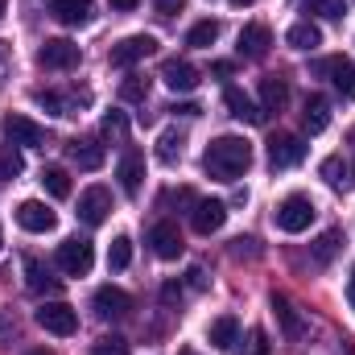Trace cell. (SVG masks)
<instances>
[{
	"mask_svg": "<svg viewBox=\"0 0 355 355\" xmlns=\"http://www.w3.org/2000/svg\"><path fill=\"white\" fill-rule=\"evenodd\" d=\"M248 166H252V145L244 137H219L202 153V170L219 182H236L240 174H248Z\"/></svg>",
	"mask_w": 355,
	"mask_h": 355,
	"instance_id": "6da1fadb",
	"label": "cell"
},
{
	"mask_svg": "<svg viewBox=\"0 0 355 355\" xmlns=\"http://www.w3.org/2000/svg\"><path fill=\"white\" fill-rule=\"evenodd\" d=\"M314 202L306 198V194H289V198H281L277 202V211H272V219H277V227L281 232H289V236H297V232H306L310 223H314Z\"/></svg>",
	"mask_w": 355,
	"mask_h": 355,
	"instance_id": "7a4b0ae2",
	"label": "cell"
},
{
	"mask_svg": "<svg viewBox=\"0 0 355 355\" xmlns=\"http://www.w3.org/2000/svg\"><path fill=\"white\" fill-rule=\"evenodd\" d=\"M54 261H58V268H62L67 277H87L91 265H95V248H91V240L75 236V240H62V244H58Z\"/></svg>",
	"mask_w": 355,
	"mask_h": 355,
	"instance_id": "3957f363",
	"label": "cell"
},
{
	"mask_svg": "<svg viewBox=\"0 0 355 355\" xmlns=\"http://www.w3.org/2000/svg\"><path fill=\"white\" fill-rule=\"evenodd\" d=\"M0 132H4V141L8 145H17V149H42L46 145V128L42 124H33L29 116H4V124H0Z\"/></svg>",
	"mask_w": 355,
	"mask_h": 355,
	"instance_id": "277c9868",
	"label": "cell"
},
{
	"mask_svg": "<svg viewBox=\"0 0 355 355\" xmlns=\"http://www.w3.org/2000/svg\"><path fill=\"white\" fill-rule=\"evenodd\" d=\"M306 141L302 137H293V132H277L272 141H268V166L272 170H293V166H302L306 162Z\"/></svg>",
	"mask_w": 355,
	"mask_h": 355,
	"instance_id": "5b68a950",
	"label": "cell"
},
{
	"mask_svg": "<svg viewBox=\"0 0 355 355\" xmlns=\"http://www.w3.org/2000/svg\"><path fill=\"white\" fill-rule=\"evenodd\" d=\"M37 327L50 331V335H58V339H67V335L79 331V314H75V306H67V302H46V306L37 310Z\"/></svg>",
	"mask_w": 355,
	"mask_h": 355,
	"instance_id": "8992f818",
	"label": "cell"
},
{
	"mask_svg": "<svg viewBox=\"0 0 355 355\" xmlns=\"http://www.w3.org/2000/svg\"><path fill=\"white\" fill-rule=\"evenodd\" d=\"M149 54H157V37L153 33H132V37H124V42L112 46V67H137Z\"/></svg>",
	"mask_w": 355,
	"mask_h": 355,
	"instance_id": "52a82bcc",
	"label": "cell"
},
{
	"mask_svg": "<svg viewBox=\"0 0 355 355\" xmlns=\"http://www.w3.org/2000/svg\"><path fill=\"white\" fill-rule=\"evenodd\" d=\"M79 58H83V50H79L75 42H67V37H50V42L37 50V62H42L46 71H75Z\"/></svg>",
	"mask_w": 355,
	"mask_h": 355,
	"instance_id": "ba28073f",
	"label": "cell"
},
{
	"mask_svg": "<svg viewBox=\"0 0 355 355\" xmlns=\"http://www.w3.org/2000/svg\"><path fill=\"white\" fill-rule=\"evenodd\" d=\"M95 314H99L103 322H120V318L132 314V297H128L124 289H116V285H99V289H95Z\"/></svg>",
	"mask_w": 355,
	"mask_h": 355,
	"instance_id": "9c48e42d",
	"label": "cell"
},
{
	"mask_svg": "<svg viewBox=\"0 0 355 355\" xmlns=\"http://www.w3.org/2000/svg\"><path fill=\"white\" fill-rule=\"evenodd\" d=\"M33 103L46 107L50 116H75L79 107L91 103V91H67V95H58V91H33Z\"/></svg>",
	"mask_w": 355,
	"mask_h": 355,
	"instance_id": "30bf717a",
	"label": "cell"
},
{
	"mask_svg": "<svg viewBox=\"0 0 355 355\" xmlns=\"http://www.w3.org/2000/svg\"><path fill=\"white\" fill-rule=\"evenodd\" d=\"M190 223H194L198 236H215V232L227 223V202H219V198H198L194 211H190Z\"/></svg>",
	"mask_w": 355,
	"mask_h": 355,
	"instance_id": "8fae6325",
	"label": "cell"
},
{
	"mask_svg": "<svg viewBox=\"0 0 355 355\" xmlns=\"http://www.w3.org/2000/svg\"><path fill=\"white\" fill-rule=\"evenodd\" d=\"M314 71H318V75H327V79L335 83V91H339L343 99H355V62H352V58L335 54V58H322Z\"/></svg>",
	"mask_w": 355,
	"mask_h": 355,
	"instance_id": "7c38bea8",
	"label": "cell"
},
{
	"mask_svg": "<svg viewBox=\"0 0 355 355\" xmlns=\"http://www.w3.org/2000/svg\"><path fill=\"white\" fill-rule=\"evenodd\" d=\"M17 223H21L25 232H33V236H46V232H54L58 215H54L46 202H37V198H25V202L17 207Z\"/></svg>",
	"mask_w": 355,
	"mask_h": 355,
	"instance_id": "4fadbf2b",
	"label": "cell"
},
{
	"mask_svg": "<svg viewBox=\"0 0 355 355\" xmlns=\"http://www.w3.org/2000/svg\"><path fill=\"white\" fill-rule=\"evenodd\" d=\"M116 178H120V190H124L128 198H137L141 186H145V153H141V149H124V157H120V166H116Z\"/></svg>",
	"mask_w": 355,
	"mask_h": 355,
	"instance_id": "5bb4252c",
	"label": "cell"
},
{
	"mask_svg": "<svg viewBox=\"0 0 355 355\" xmlns=\"http://www.w3.org/2000/svg\"><path fill=\"white\" fill-rule=\"evenodd\" d=\"M107 215H112V194H107L103 186H91V190L79 194V219H83L87 227H99Z\"/></svg>",
	"mask_w": 355,
	"mask_h": 355,
	"instance_id": "9a60e30c",
	"label": "cell"
},
{
	"mask_svg": "<svg viewBox=\"0 0 355 355\" xmlns=\"http://www.w3.org/2000/svg\"><path fill=\"white\" fill-rule=\"evenodd\" d=\"M149 244H153V257H162V261H178L182 257V232H178V223L170 219H162V223H153V232H149Z\"/></svg>",
	"mask_w": 355,
	"mask_h": 355,
	"instance_id": "2e32d148",
	"label": "cell"
},
{
	"mask_svg": "<svg viewBox=\"0 0 355 355\" xmlns=\"http://www.w3.org/2000/svg\"><path fill=\"white\" fill-rule=\"evenodd\" d=\"M162 83L170 91H182L186 95V91L198 87V67H190L186 58H166L162 62Z\"/></svg>",
	"mask_w": 355,
	"mask_h": 355,
	"instance_id": "e0dca14e",
	"label": "cell"
},
{
	"mask_svg": "<svg viewBox=\"0 0 355 355\" xmlns=\"http://www.w3.org/2000/svg\"><path fill=\"white\" fill-rule=\"evenodd\" d=\"M268 46H272V33H268V25H244V29H240V42H236L240 58H252V62H261V58L268 54Z\"/></svg>",
	"mask_w": 355,
	"mask_h": 355,
	"instance_id": "ac0fdd59",
	"label": "cell"
},
{
	"mask_svg": "<svg viewBox=\"0 0 355 355\" xmlns=\"http://www.w3.org/2000/svg\"><path fill=\"white\" fill-rule=\"evenodd\" d=\"M272 314H277V322H281V335H285L289 343H297V339L306 335V322H302V314L293 310V302H289L285 293H272Z\"/></svg>",
	"mask_w": 355,
	"mask_h": 355,
	"instance_id": "d6986e66",
	"label": "cell"
},
{
	"mask_svg": "<svg viewBox=\"0 0 355 355\" xmlns=\"http://www.w3.org/2000/svg\"><path fill=\"white\" fill-rule=\"evenodd\" d=\"M50 12L62 21V25H91L95 21V0H50Z\"/></svg>",
	"mask_w": 355,
	"mask_h": 355,
	"instance_id": "ffe728a7",
	"label": "cell"
},
{
	"mask_svg": "<svg viewBox=\"0 0 355 355\" xmlns=\"http://www.w3.org/2000/svg\"><path fill=\"white\" fill-rule=\"evenodd\" d=\"M223 103L232 107V116H236V120H248V124H265V107H261L252 95H244L240 87H227V91H223Z\"/></svg>",
	"mask_w": 355,
	"mask_h": 355,
	"instance_id": "44dd1931",
	"label": "cell"
},
{
	"mask_svg": "<svg viewBox=\"0 0 355 355\" xmlns=\"http://www.w3.org/2000/svg\"><path fill=\"white\" fill-rule=\"evenodd\" d=\"M347 240H343V232L339 227H331V232H322L318 240H314V248H310V265L314 268H327L335 257H339V248H343Z\"/></svg>",
	"mask_w": 355,
	"mask_h": 355,
	"instance_id": "7402d4cb",
	"label": "cell"
},
{
	"mask_svg": "<svg viewBox=\"0 0 355 355\" xmlns=\"http://www.w3.org/2000/svg\"><path fill=\"white\" fill-rule=\"evenodd\" d=\"M25 277H29V289H33V293H58V285H62L37 257H25Z\"/></svg>",
	"mask_w": 355,
	"mask_h": 355,
	"instance_id": "603a6c76",
	"label": "cell"
},
{
	"mask_svg": "<svg viewBox=\"0 0 355 355\" xmlns=\"http://www.w3.org/2000/svg\"><path fill=\"white\" fill-rule=\"evenodd\" d=\"M302 124H306L310 137H318V132L331 124V103H327L322 95H310V99H306V112H302Z\"/></svg>",
	"mask_w": 355,
	"mask_h": 355,
	"instance_id": "cb8c5ba5",
	"label": "cell"
},
{
	"mask_svg": "<svg viewBox=\"0 0 355 355\" xmlns=\"http://www.w3.org/2000/svg\"><path fill=\"white\" fill-rule=\"evenodd\" d=\"M207 339H211V347H219V352H232V347H236V339H240V322H236L232 314H223V318H215V322H211Z\"/></svg>",
	"mask_w": 355,
	"mask_h": 355,
	"instance_id": "d4e9b609",
	"label": "cell"
},
{
	"mask_svg": "<svg viewBox=\"0 0 355 355\" xmlns=\"http://www.w3.org/2000/svg\"><path fill=\"white\" fill-rule=\"evenodd\" d=\"M71 162H75L79 170H99V166H103V145H99V141H87V137L71 141Z\"/></svg>",
	"mask_w": 355,
	"mask_h": 355,
	"instance_id": "484cf974",
	"label": "cell"
},
{
	"mask_svg": "<svg viewBox=\"0 0 355 355\" xmlns=\"http://www.w3.org/2000/svg\"><path fill=\"white\" fill-rule=\"evenodd\" d=\"M285 42H289L293 50H318V46H322V29H318L314 21H297V25H289Z\"/></svg>",
	"mask_w": 355,
	"mask_h": 355,
	"instance_id": "4316f807",
	"label": "cell"
},
{
	"mask_svg": "<svg viewBox=\"0 0 355 355\" xmlns=\"http://www.w3.org/2000/svg\"><path fill=\"white\" fill-rule=\"evenodd\" d=\"M285 99H289L285 79H277V75L261 79V107H265V116H268V112H281V107H285Z\"/></svg>",
	"mask_w": 355,
	"mask_h": 355,
	"instance_id": "83f0119b",
	"label": "cell"
},
{
	"mask_svg": "<svg viewBox=\"0 0 355 355\" xmlns=\"http://www.w3.org/2000/svg\"><path fill=\"white\" fill-rule=\"evenodd\" d=\"M182 145H186V137H182L178 128H166V132L157 137V162H162V166H178V162H182Z\"/></svg>",
	"mask_w": 355,
	"mask_h": 355,
	"instance_id": "f1b7e54d",
	"label": "cell"
},
{
	"mask_svg": "<svg viewBox=\"0 0 355 355\" xmlns=\"http://www.w3.org/2000/svg\"><path fill=\"white\" fill-rule=\"evenodd\" d=\"M42 186H46L50 198H67V194H71V174H67L62 166H46V170H42Z\"/></svg>",
	"mask_w": 355,
	"mask_h": 355,
	"instance_id": "f546056e",
	"label": "cell"
},
{
	"mask_svg": "<svg viewBox=\"0 0 355 355\" xmlns=\"http://www.w3.org/2000/svg\"><path fill=\"white\" fill-rule=\"evenodd\" d=\"M25 170V157H21V149L17 145H0V182H12V178Z\"/></svg>",
	"mask_w": 355,
	"mask_h": 355,
	"instance_id": "4dcf8cb0",
	"label": "cell"
},
{
	"mask_svg": "<svg viewBox=\"0 0 355 355\" xmlns=\"http://www.w3.org/2000/svg\"><path fill=\"white\" fill-rule=\"evenodd\" d=\"M128 265H132V240L128 236H116L112 248H107V268L120 272V268H128Z\"/></svg>",
	"mask_w": 355,
	"mask_h": 355,
	"instance_id": "1f68e13d",
	"label": "cell"
},
{
	"mask_svg": "<svg viewBox=\"0 0 355 355\" xmlns=\"http://www.w3.org/2000/svg\"><path fill=\"white\" fill-rule=\"evenodd\" d=\"M215 37H219V21H198V25L186 33V46L207 50V46H215Z\"/></svg>",
	"mask_w": 355,
	"mask_h": 355,
	"instance_id": "d6a6232c",
	"label": "cell"
},
{
	"mask_svg": "<svg viewBox=\"0 0 355 355\" xmlns=\"http://www.w3.org/2000/svg\"><path fill=\"white\" fill-rule=\"evenodd\" d=\"M99 137H107V141H124V137H128V116H124V112H107V116L99 120Z\"/></svg>",
	"mask_w": 355,
	"mask_h": 355,
	"instance_id": "836d02e7",
	"label": "cell"
},
{
	"mask_svg": "<svg viewBox=\"0 0 355 355\" xmlns=\"http://www.w3.org/2000/svg\"><path fill=\"white\" fill-rule=\"evenodd\" d=\"M120 99H124V103H145V99H149V79H145V75H128V79L120 83Z\"/></svg>",
	"mask_w": 355,
	"mask_h": 355,
	"instance_id": "e575fe53",
	"label": "cell"
},
{
	"mask_svg": "<svg viewBox=\"0 0 355 355\" xmlns=\"http://www.w3.org/2000/svg\"><path fill=\"white\" fill-rule=\"evenodd\" d=\"M306 12H314L322 21H339V17H347V0H310Z\"/></svg>",
	"mask_w": 355,
	"mask_h": 355,
	"instance_id": "d590c367",
	"label": "cell"
},
{
	"mask_svg": "<svg viewBox=\"0 0 355 355\" xmlns=\"http://www.w3.org/2000/svg\"><path fill=\"white\" fill-rule=\"evenodd\" d=\"M91 355H128V339L124 335H99Z\"/></svg>",
	"mask_w": 355,
	"mask_h": 355,
	"instance_id": "8d00e7d4",
	"label": "cell"
},
{
	"mask_svg": "<svg viewBox=\"0 0 355 355\" xmlns=\"http://www.w3.org/2000/svg\"><path fill=\"white\" fill-rule=\"evenodd\" d=\"M318 174L327 178L331 186H343V182H347V174H352V170H347V162H343V157H327Z\"/></svg>",
	"mask_w": 355,
	"mask_h": 355,
	"instance_id": "74e56055",
	"label": "cell"
},
{
	"mask_svg": "<svg viewBox=\"0 0 355 355\" xmlns=\"http://www.w3.org/2000/svg\"><path fill=\"white\" fill-rule=\"evenodd\" d=\"M240 355H268V335H265V331H252Z\"/></svg>",
	"mask_w": 355,
	"mask_h": 355,
	"instance_id": "f35d334b",
	"label": "cell"
},
{
	"mask_svg": "<svg viewBox=\"0 0 355 355\" xmlns=\"http://www.w3.org/2000/svg\"><path fill=\"white\" fill-rule=\"evenodd\" d=\"M257 252H261V248H257V240H252V236L232 240V257H240V261H244V257H257Z\"/></svg>",
	"mask_w": 355,
	"mask_h": 355,
	"instance_id": "ab89813d",
	"label": "cell"
},
{
	"mask_svg": "<svg viewBox=\"0 0 355 355\" xmlns=\"http://www.w3.org/2000/svg\"><path fill=\"white\" fill-rule=\"evenodd\" d=\"M153 8H157V17H178L186 8V0H153Z\"/></svg>",
	"mask_w": 355,
	"mask_h": 355,
	"instance_id": "60d3db41",
	"label": "cell"
},
{
	"mask_svg": "<svg viewBox=\"0 0 355 355\" xmlns=\"http://www.w3.org/2000/svg\"><path fill=\"white\" fill-rule=\"evenodd\" d=\"M186 281H190V289H207V272H202L198 265L190 268V277H186Z\"/></svg>",
	"mask_w": 355,
	"mask_h": 355,
	"instance_id": "b9f144b4",
	"label": "cell"
},
{
	"mask_svg": "<svg viewBox=\"0 0 355 355\" xmlns=\"http://www.w3.org/2000/svg\"><path fill=\"white\" fill-rule=\"evenodd\" d=\"M174 112H178V116H186V120L202 116V107H198V103H174Z\"/></svg>",
	"mask_w": 355,
	"mask_h": 355,
	"instance_id": "7bdbcfd3",
	"label": "cell"
},
{
	"mask_svg": "<svg viewBox=\"0 0 355 355\" xmlns=\"http://www.w3.org/2000/svg\"><path fill=\"white\" fill-rule=\"evenodd\" d=\"M162 302H166V306H174V302H182V289H178L174 281H170V285L162 289Z\"/></svg>",
	"mask_w": 355,
	"mask_h": 355,
	"instance_id": "ee69618b",
	"label": "cell"
},
{
	"mask_svg": "<svg viewBox=\"0 0 355 355\" xmlns=\"http://www.w3.org/2000/svg\"><path fill=\"white\" fill-rule=\"evenodd\" d=\"M107 4H112V8H116V12H132V8H137V4H141V0H107Z\"/></svg>",
	"mask_w": 355,
	"mask_h": 355,
	"instance_id": "f6af8a7d",
	"label": "cell"
},
{
	"mask_svg": "<svg viewBox=\"0 0 355 355\" xmlns=\"http://www.w3.org/2000/svg\"><path fill=\"white\" fill-rule=\"evenodd\" d=\"M4 12H8V0H0V21H4Z\"/></svg>",
	"mask_w": 355,
	"mask_h": 355,
	"instance_id": "bcb514c9",
	"label": "cell"
},
{
	"mask_svg": "<svg viewBox=\"0 0 355 355\" xmlns=\"http://www.w3.org/2000/svg\"><path fill=\"white\" fill-rule=\"evenodd\" d=\"M29 355H54V352H46V347H37V352H29Z\"/></svg>",
	"mask_w": 355,
	"mask_h": 355,
	"instance_id": "7dc6e473",
	"label": "cell"
},
{
	"mask_svg": "<svg viewBox=\"0 0 355 355\" xmlns=\"http://www.w3.org/2000/svg\"><path fill=\"white\" fill-rule=\"evenodd\" d=\"M232 4H240V8H244V4H257V0H232Z\"/></svg>",
	"mask_w": 355,
	"mask_h": 355,
	"instance_id": "c3c4849f",
	"label": "cell"
},
{
	"mask_svg": "<svg viewBox=\"0 0 355 355\" xmlns=\"http://www.w3.org/2000/svg\"><path fill=\"white\" fill-rule=\"evenodd\" d=\"M178 355H198V352H178Z\"/></svg>",
	"mask_w": 355,
	"mask_h": 355,
	"instance_id": "681fc988",
	"label": "cell"
},
{
	"mask_svg": "<svg viewBox=\"0 0 355 355\" xmlns=\"http://www.w3.org/2000/svg\"><path fill=\"white\" fill-rule=\"evenodd\" d=\"M0 244H4V236H0Z\"/></svg>",
	"mask_w": 355,
	"mask_h": 355,
	"instance_id": "f907efd6",
	"label": "cell"
},
{
	"mask_svg": "<svg viewBox=\"0 0 355 355\" xmlns=\"http://www.w3.org/2000/svg\"><path fill=\"white\" fill-rule=\"evenodd\" d=\"M352 174H355V170H352ZM352 182H355V178H352Z\"/></svg>",
	"mask_w": 355,
	"mask_h": 355,
	"instance_id": "816d5d0a",
	"label": "cell"
}]
</instances>
